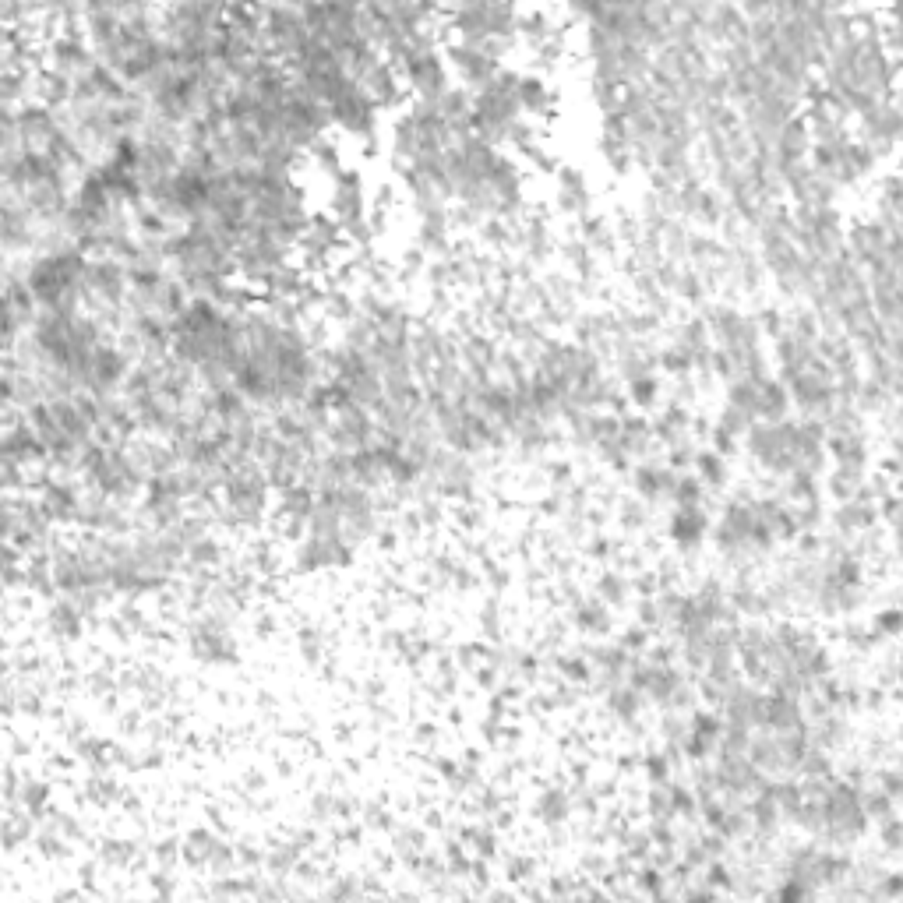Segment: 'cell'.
<instances>
[{"label": "cell", "mask_w": 903, "mask_h": 903, "mask_svg": "<svg viewBox=\"0 0 903 903\" xmlns=\"http://www.w3.org/2000/svg\"><path fill=\"white\" fill-rule=\"evenodd\" d=\"M551 184H554V205H558L561 216L568 219L593 216V187H590V177L579 166L558 163L551 170Z\"/></svg>", "instance_id": "1"}, {"label": "cell", "mask_w": 903, "mask_h": 903, "mask_svg": "<svg viewBox=\"0 0 903 903\" xmlns=\"http://www.w3.org/2000/svg\"><path fill=\"white\" fill-rule=\"evenodd\" d=\"M709 526H713V519L702 505H674L667 515V540L681 554H692L709 540Z\"/></svg>", "instance_id": "2"}, {"label": "cell", "mask_w": 903, "mask_h": 903, "mask_svg": "<svg viewBox=\"0 0 903 903\" xmlns=\"http://www.w3.org/2000/svg\"><path fill=\"white\" fill-rule=\"evenodd\" d=\"M692 473L706 484V491H724L727 480H731V459L713 452V448H695V459H692Z\"/></svg>", "instance_id": "3"}, {"label": "cell", "mask_w": 903, "mask_h": 903, "mask_svg": "<svg viewBox=\"0 0 903 903\" xmlns=\"http://www.w3.org/2000/svg\"><path fill=\"white\" fill-rule=\"evenodd\" d=\"M575 628L593 639L607 635L614 628V611L597 597H586V600H575Z\"/></svg>", "instance_id": "4"}, {"label": "cell", "mask_w": 903, "mask_h": 903, "mask_svg": "<svg viewBox=\"0 0 903 903\" xmlns=\"http://www.w3.org/2000/svg\"><path fill=\"white\" fill-rule=\"evenodd\" d=\"M533 808H537L540 822H547V826H561V822L575 812V794L568 791V787H544V791L537 794V805Z\"/></svg>", "instance_id": "5"}, {"label": "cell", "mask_w": 903, "mask_h": 903, "mask_svg": "<svg viewBox=\"0 0 903 903\" xmlns=\"http://www.w3.org/2000/svg\"><path fill=\"white\" fill-rule=\"evenodd\" d=\"M632 579H628V575H621L618 568H607V572H600L597 575V593H593V597L597 600H604L607 607H618V604H625L628 597H632Z\"/></svg>", "instance_id": "6"}, {"label": "cell", "mask_w": 903, "mask_h": 903, "mask_svg": "<svg viewBox=\"0 0 903 903\" xmlns=\"http://www.w3.org/2000/svg\"><path fill=\"white\" fill-rule=\"evenodd\" d=\"M706 501H709L706 484H702V480L695 477L692 470L678 473V480H674V491H671V505H706Z\"/></svg>", "instance_id": "7"}, {"label": "cell", "mask_w": 903, "mask_h": 903, "mask_svg": "<svg viewBox=\"0 0 903 903\" xmlns=\"http://www.w3.org/2000/svg\"><path fill=\"white\" fill-rule=\"evenodd\" d=\"M674 766H678V762H674L667 752L642 755V777L650 780V784H667V780H674Z\"/></svg>", "instance_id": "8"}, {"label": "cell", "mask_w": 903, "mask_h": 903, "mask_svg": "<svg viewBox=\"0 0 903 903\" xmlns=\"http://www.w3.org/2000/svg\"><path fill=\"white\" fill-rule=\"evenodd\" d=\"M872 635H875V642L879 639H896V632H900V611H896V607H882V611H875V618H872Z\"/></svg>", "instance_id": "9"}]
</instances>
